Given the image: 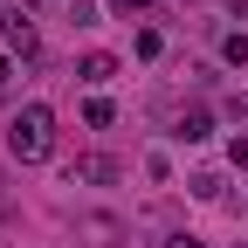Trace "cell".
Listing matches in <instances>:
<instances>
[{
  "label": "cell",
  "instance_id": "6da1fadb",
  "mask_svg": "<svg viewBox=\"0 0 248 248\" xmlns=\"http://www.w3.org/2000/svg\"><path fill=\"white\" fill-rule=\"evenodd\" d=\"M7 152H14L21 166H42L48 152H55V110L48 104H21L14 124H7Z\"/></svg>",
  "mask_w": 248,
  "mask_h": 248
},
{
  "label": "cell",
  "instance_id": "7a4b0ae2",
  "mask_svg": "<svg viewBox=\"0 0 248 248\" xmlns=\"http://www.w3.org/2000/svg\"><path fill=\"white\" fill-rule=\"evenodd\" d=\"M0 35H7V48H14V55H42V35H35V21H28V7L0 14Z\"/></svg>",
  "mask_w": 248,
  "mask_h": 248
},
{
  "label": "cell",
  "instance_id": "3957f363",
  "mask_svg": "<svg viewBox=\"0 0 248 248\" xmlns=\"http://www.w3.org/2000/svg\"><path fill=\"white\" fill-rule=\"evenodd\" d=\"M76 179L83 186H110V179H124V166L104 159V152H83V159H76Z\"/></svg>",
  "mask_w": 248,
  "mask_h": 248
},
{
  "label": "cell",
  "instance_id": "277c9868",
  "mask_svg": "<svg viewBox=\"0 0 248 248\" xmlns=\"http://www.w3.org/2000/svg\"><path fill=\"white\" fill-rule=\"evenodd\" d=\"M76 76H83L90 90H104V83L117 76V55H83V62H76Z\"/></svg>",
  "mask_w": 248,
  "mask_h": 248
},
{
  "label": "cell",
  "instance_id": "5b68a950",
  "mask_svg": "<svg viewBox=\"0 0 248 248\" xmlns=\"http://www.w3.org/2000/svg\"><path fill=\"white\" fill-rule=\"evenodd\" d=\"M172 131H179L186 145H200V138H214V117H207V110H186V117L172 124Z\"/></svg>",
  "mask_w": 248,
  "mask_h": 248
},
{
  "label": "cell",
  "instance_id": "8992f818",
  "mask_svg": "<svg viewBox=\"0 0 248 248\" xmlns=\"http://www.w3.org/2000/svg\"><path fill=\"white\" fill-rule=\"evenodd\" d=\"M221 186H228L221 172H193V179H186V193H193V200H221Z\"/></svg>",
  "mask_w": 248,
  "mask_h": 248
},
{
  "label": "cell",
  "instance_id": "52a82bcc",
  "mask_svg": "<svg viewBox=\"0 0 248 248\" xmlns=\"http://www.w3.org/2000/svg\"><path fill=\"white\" fill-rule=\"evenodd\" d=\"M83 124H97V131L117 124V104H110V97H90V104H83Z\"/></svg>",
  "mask_w": 248,
  "mask_h": 248
},
{
  "label": "cell",
  "instance_id": "ba28073f",
  "mask_svg": "<svg viewBox=\"0 0 248 248\" xmlns=\"http://www.w3.org/2000/svg\"><path fill=\"white\" fill-rule=\"evenodd\" d=\"M131 48H138V55L152 62V55H159V48H166V35H159V28H138V42H131Z\"/></svg>",
  "mask_w": 248,
  "mask_h": 248
},
{
  "label": "cell",
  "instance_id": "9c48e42d",
  "mask_svg": "<svg viewBox=\"0 0 248 248\" xmlns=\"http://www.w3.org/2000/svg\"><path fill=\"white\" fill-rule=\"evenodd\" d=\"M228 166H234V172H248V131H234V138H228Z\"/></svg>",
  "mask_w": 248,
  "mask_h": 248
},
{
  "label": "cell",
  "instance_id": "30bf717a",
  "mask_svg": "<svg viewBox=\"0 0 248 248\" xmlns=\"http://www.w3.org/2000/svg\"><path fill=\"white\" fill-rule=\"evenodd\" d=\"M221 55L234 62V69H248V35H228V42H221Z\"/></svg>",
  "mask_w": 248,
  "mask_h": 248
},
{
  "label": "cell",
  "instance_id": "8fae6325",
  "mask_svg": "<svg viewBox=\"0 0 248 248\" xmlns=\"http://www.w3.org/2000/svg\"><path fill=\"white\" fill-rule=\"evenodd\" d=\"M110 7H117V14H145L152 0H110Z\"/></svg>",
  "mask_w": 248,
  "mask_h": 248
},
{
  "label": "cell",
  "instance_id": "7c38bea8",
  "mask_svg": "<svg viewBox=\"0 0 248 248\" xmlns=\"http://www.w3.org/2000/svg\"><path fill=\"white\" fill-rule=\"evenodd\" d=\"M166 248H207V241H193V234H172V241H166Z\"/></svg>",
  "mask_w": 248,
  "mask_h": 248
},
{
  "label": "cell",
  "instance_id": "4fadbf2b",
  "mask_svg": "<svg viewBox=\"0 0 248 248\" xmlns=\"http://www.w3.org/2000/svg\"><path fill=\"white\" fill-rule=\"evenodd\" d=\"M7 76H14V62H7V55H0V83H7Z\"/></svg>",
  "mask_w": 248,
  "mask_h": 248
}]
</instances>
